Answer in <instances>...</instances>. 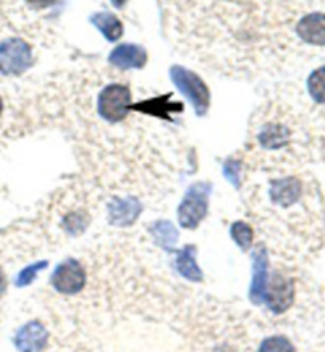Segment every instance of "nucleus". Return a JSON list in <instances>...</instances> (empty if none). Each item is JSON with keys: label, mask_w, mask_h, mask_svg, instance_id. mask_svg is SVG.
Returning a JSON list of instances; mask_svg holds the SVG:
<instances>
[{"label": "nucleus", "mask_w": 325, "mask_h": 352, "mask_svg": "<svg viewBox=\"0 0 325 352\" xmlns=\"http://www.w3.org/2000/svg\"><path fill=\"white\" fill-rule=\"evenodd\" d=\"M171 80L179 88V91L193 104L198 115L208 112L209 104H211V93H209L206 83L197 74L182 65H174L171 67Z\"/></svg>", "instance_id": "f257e3e1"}, {"label": "nucleus", "mask_w": 325, "mask_h": 352, "mask_svg": "<svg viewBox=\"0 0 325 352\" xmlns=\"http://www.w3.org/2000/svg\"><path fill=\"white\" fill-rule=\"evenodd\" d=\"M131 105V91L124 85H109L99 93L98 112L110 123L123 122Z\"/></svg>", "instance_id": "f03ea898"}, {"label": "nucleus", "mask_w": 325, "mask_h": 352, "mask_svg": "<svg viewBox=\"0 0 325 352\" xmlns=\"http://www.w3.org/2000/svg\"><path fill=\"white\" fill-rule=\"evenodd\" d=\"M32 50L23 38L12 37L0 43V74L16 77L32 65Z\"/></svg>", "instance_id": "7ed1b4c3"}, {"label": "nucleus", "mask_w": 325, "mask_h": 352, "mask_svg": "<svg viewBox=\"0 0 325 352\" xmlns=\"http://www.w3.org/2000/svg\"><path fill=\"white\" fill-rule=\"evenodd\" d=\"M209 185L194 184L179 208V223L187 230H194L208 212Z\"/></svg>", "instance_id": "20e7f679"}, {"label": "nucleus", "mask_w": 325, "mask_h": 352, "mask_svg": "<svg viewBox=\"0 0 325 352\" xmlns=\"http://www.w3.org/2000/svg\"><path fill=\"white\" fill-rule=\"evenodd\" d=\"M295 298L293 280L282 273H274L267 284L265 303L274 314H282L292 306Z\"/></svg>", "instance_id": "39448f33"}, {"label": "nucleus", "mask_w": 325, "mask_h": 352, "mask_svg": "<svg viewBox=\"0 0 325 352\" xmlns=\"http://www.w3.org/2000/svg\"><path fill=\"white\" fill-rule=\"evenodd\" d=\"M52 284L59 294L75 295L82 292L85 284H87V273H85L83 266L77 260L69 258L54 271Z\"/></svg>", "instance_id": "423d86ee"}, {"label": "nucleus", "mask_w": 325, "mask_h": 352, "mask_svg": "<svg viewBox=\"0 0 325 352\" xmlns=\"http://www.w3.org/2000/svg\"><path fill=\"white\" fill-rule=\"evenodd\" d=\"M147 59V52L134 43L118 45L109 54V61L120 69H142Z\"/></svg>", "instance_id": "0eeeda50"}, {"label": "nucleus", "mask_w": 325, "mask_h": 352, "mask_svg": "<svg viewBox=\"0 0 325 352\" xmlns=\"http://www.w3.org/2000/svg\"><path fill=\"white\" fill-rule=\"evenodd\" d=\"M303 195V185L297 177H286L273 180L271 188H269V196L274 204L281 208H290Z\"/></svg>", "instance_id": "6e6552de"}, {"label": "nucleus", "mask_w": 325, "mask_h": 352, "mask_svg": "<svg viewBox=\"0 0 325 352\" xmlns=\"http://www.w3.org/2000/svg\"><path fill=\"white\" fill-rule=\"evenodd\" d=\"M48 333L40 322H29L18 331L14 344L19 352H38L47 346Z\"/></svg>", "instance_id": "1a4fd4ad"}, {"label": "nucleus", "mask_w": 325, "mask_h": 352, "mask_svg": "<svg viewBox=\"0 0 325 352\" xmlns=\"http://www.w3.org/2000/svg\"><path fill=\"white\" fill-rule=\"evenodd\" d=\"M300 38L309 45H325V13H309L297 24Z\"/></svg>", "instance_id": "9d476101"}, {"label": "nucleus", "mask_w": 325, "mask_h": 352, "mask_svg": "<svg viewBox=\"0 0 325 352\" xmlns=\"http://www.w3.org/2000/svg\"><path fill=\"white\" fill-rule=\"evenodd\" d=\"M267 252L263 249L254 254V279L251 285V300L260 305L265 301V292H267L268 276H267Z\"/></svg>", "instance_id": "9b49d317"}, {"label": "nucleus", "mask_w": 325, "mask_h": 352, "mask_svg": "<svg viewBox=\"0 0 325 352\" xmlns=\"http://www.w3.org/2000/svg\"><path fill=\"white\" fill-rule=\"evenodd\" d=\"M290 140V131L279 123L265 124L258 134V142L268 150H278L286 147Z\"/></svg>", "instance_id": "f8f14e48"}, {"label": "nucleus", "mask_w": 325, "mask_h": 352, "mask_svg": "<svg viewBox=\"0 0 325 352\" xmlns=\"http://www.w3.org/2000/svg\"><path fill=\"white\" fill-rule=\"evenodd\" d=\"M141 206L136 199H115L110 204V220L115 225H131L139 217Z\"/></svg>", "instance_id": "ddd939ff"}, {"label": "nucleus", "mask_w": 325, "mask_h": 352, "mask_svg": "<svg viewBox=\"0 0 325 352\" xmlns=\"http://www.w3.org/2000/svg\"><path fill=\"white\" fill-rule=\"evenodd\" d=\"M91 23L93 26L109 40V42H117V40L123 37V32H124L123 23L120 21L113 13L101 12V13L93 14Z\"/></svg>", "instance_id": "4468645a"}, {"label": "nucleus", "mask_w": 325, "mask_h": 352, "mask_svg": "<svg viewBox=\"0 0 325 352\" xmlns=\"http://www.w3.org/2000/svg\"><path fill=\"white\" fill-rule=\"evenodd\" d=\"M177 270L181 271V274L185 276L187 279L192 280H201L203 273L199 271L197 261H194V248L193 245H187L181 250L177 255Z\"/></svg>", "instance_id": "2eb2a0df"}, {"label": "nucleus", "mask_w": 325, "mask_h": 352, "mask_svg": "<svg viewBox=\"0 0 325 352\" xmlns=\"http://www.w3.org/2000/svg\"><path fill=\"white\" fill-rule=\"evenodd\" d=\"M308 91L319 104H325V65L314 70L308 78Z\"/></svg>", "instance_id": "dca6fc26"}, {"label": "nucleus", "mask_w": 325, "mask_h": 352, "mask_svg": "<svg viewBox=\"0 0 325 352\" xmlns=\"http://www.w3.org/2000/svg\"><path fill=\"white\" fill-rule=\"evenodd\" d=\"M232 238L243 250H247L252 245V239H254V231L251 228V225H247L246 222L233 223Z\"/></svg>", "instance_id": "f3484780"}, {"label": "nucleus", "mask_w": 325, "mask_h": 352, "mask_svg": "<svg viewBox=\"0 0 325 352\" xmlns=\"http://www.w3.org/2000/svg\"><path fill=\"white\" fill-rule=\"evenodd\" d=\"M260 352H297L286 336H269L260 346Z\"/></svg>", "instance_id": "a211bd4d"}, {"label": "nucleus", "mask_w": 325, "mask_h": 352, "mask_svg": "<svg viewBox=\"0 0 325 352\" xmlns=\"http://www.w3.org/2000/svg\"><path fill=\"white\" fill-rule=\"evenodd\" d=\"M153 233L159 243H163V245L172 244L174 239H177L176 230L169 222H158L153 226Z\"/></svg>", "instance_id": "6ab92c4d"}, {"label": "nucleus", "mask_w": 325, "mask_h": 352, "mask_svg": "<svg viewBox=\"0 0 325 352\" xmlns=\"http://www.w3.org/2000/svg\"><path fill=\"white\" fill-rule=\"evenodd\" d=\"M85 225H87V220H85L82 214H69L64 219V226L71 233H80V231L85 230Z\"/></svg>", "instance_id": "aec40b11"}, {"label": "nucleus", "mask_w": 325, "mask_h": 352, "mask_svg": "<svg viewBox=\"0 0 325 352\" xmlns=\"http://www.w3.org/2000/svg\"><path fill=\"white\" fill-rule=\"evenodd\" d=\"M45 268V261L42 263H37V265H32V266H27L26 270L21 271V274H19V279H18V285L21 287V285H27L32 283V279L36 278L37 273L40 270Z\"/></svg>", "instance_id": "412c9836"}, {"label": "nucleus", "mask_w": 325, "mask_h": 352, "mask_svg": "<svg viewBox=\"0 0 325 352\" xmlns=\"http://www.w3.org/2000/svg\"><path fill=\"white\" fill-rule=\"evenodd\" d=\"M225 175L232 180L234 185H238V177H239V164L233 163V161H228L225 164Z\"/></svg>", "instance_id": "4be33fe9"}, {"label": "nucleus", "mask_w": 325, "mask_h": 352, "mask_svg": "<svg viewBox=\"0 0 325 352\" xmlns=\"http://www.w3.org/2000/svg\"><path fill=\"white\" fill-rule=\"evenodd\" d=\"M34 8H48L58 2V0H26Z\"/></svg>", "instance_id": "5701e85b"}, {"label": "nucleus", "mask_w": 325, "mask_h": 352, "mask_svg": "<svg viewBox=\"0 0 325 352\" xmlns=\"http://www.w3.org/2000/svg\"><path fill=\"white\" fill-rule=\"evenodd\" d=\"M5 292H7V278H5L3 270L0 268V298L5 295Z\"/></svg>", "instance_id": "b1692460"}, {"label": "nucleus", "mask_w": 325, "mask_h": 352, "mask_svg": "<svg viewBox=\"0 0 325 352\" xmlns=\"http://www.w3.org/2000/svg\"><path fill=\"white\" fill-rule=\"evenodd\" d=\"M128 0H110V3L113 5L115 8H123L124 5H126Z\"/></svg>", "instance_id": "393cba45"}, {"label": "nucleus", "mask_w": 325, "mask_h": 352, "mask_svg": "<svg viewBox=\"0 0 325 352\" xmlns=\"http://www.w3.org/2000/svg\"><path fill=\"white\" fill-rule=\"evenodd\" d=\"M2 110H3V102H2V99H0V113H2Z\"/></svg>", "instance_id": "a878e982"}]
</instances>
